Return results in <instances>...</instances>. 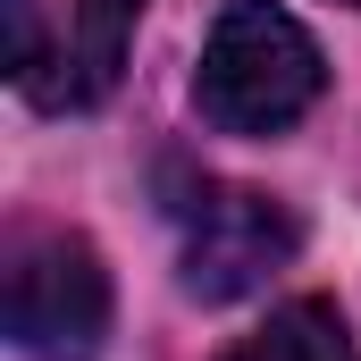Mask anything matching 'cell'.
<instances>
[{"instance_id":"cell-4","label":"cell","mask_w":361,"mask_h":361,"mask_svg":"<svg viewBox=\"0 0 361 361\" xmlns=\"http://www.w3.org/2000/svg\"><path fill=\"white\" fill-rule=\"evenodd\" d=\"M302 252V219L252 193V185H210V202L185 219V294L193 302H244Z\"/></svg>"},{"instance_id":"cell-2","label":"cell","mask_w":361,"mask_h":361,"mask_svg":"<svg viewBox=\"0 0 361 361\" xmlns=\"http://www.w3.org/2000/svg\"><path fill=\"white\" fill-rule=\"evenodd\" d=\"M143 0H0L8 85L34 109H92L126 76Z\"/></svg>"},{"instance_id":"cell-1","label":"cell","mask_w":361,"mask_h":361,"mask_svg":"<svg viewBox=\"0 0 361 361\" xmlns=\"http://www.w3.org/2000/svg\"><path fill=\"white\" fill-rule=\"evenodd\" d=\"M328 85V59L311 42L302 17H286L269 0H235L193 68V101L219 135H286Z\"/></svg>"},{"instance_id":"cell-5","label":"cell","mask_w":361,"mask_h":361,"mask_svg":"<svg viewBox=\"0 0 361 361\" xmlns=\"http://www.w3.org/2000/svg\"><path fill=\"white\" fill-rule=\"evenodd\" d=\"M227 361H353V328H345L336 302L302 294V302L269 311V328H252Z\"/></svg>"},{"instance_id":"cell-3","label":"cell","mask_w":361,"mask_h":361,"mask_svg":"<svg viewBox=\"0 0 361 361\" xmlns=\"http://www.w3.org/2000/svg\"><path fill=\"white\" fill-rule=\"evenodd\" d=\"M0 311L25 361H92L109 336V269L68 227H17L0 269Z\"/></svg>"},{"instance_id":"cell-6","label":"cell","mask_w":361,"mask_h":361,"mask_svg":"<svg viewBox=\"0 0 361 361\" xmlns=\"http://www.w3.org/2000/svg\"><path fill=\"white\" fill-rule=\"evenodd\" d=\"M345 8H361V0H345Z\"/></svg>"}]
</instances>
